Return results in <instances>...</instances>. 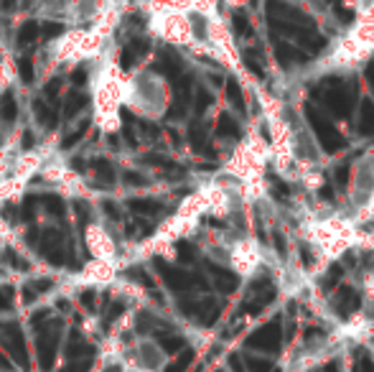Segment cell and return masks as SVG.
I'll list each match as a JSON object with an SVG mask.
<instances>
[{
	"mask_svg": "<svg viewBox=\"0 0 374 372\" xmlns=\"http://www.w3.org/2000/svg\"><path fill=\"white\" fill-rule=\"evenodd\" d=\"M127 207H130L135 215H153L155 209H158V204H155L153 199H130Z\"/></svg>",
	"mask_w": 374,
	"mask_h": 372,
	"instance_id": "14",
	"label": "cell"
},
{
	"mask_svg": "<svg viewBox=\"0 0 374 372\" xmlns=\"http://www.w3.org/2000/svg\"><path fill=\"white\" fill-rule=\"evenodd\" d=\"M46 319H49V309H41V311H36L33 316H31V327H41V324H46Z\"/></svg>",
	"mask_w": 374,
	"mask_h": 372,
	"instance_id": "31",
	"label": "cell"
},
{
	"mask_svg": "<svg viewBox=\"0 0 374 372\" xmlns=\"http://www.w3.org/2000/svg\"><path fill=\"white\" fill-rule=\"evenodd\" d=\"M56 306H59L61 311H69V301H66V298H59V301H56Z\"/></svg>",
	"mask_w": 374,
	"mask_h": 372,
	"instance_id": "38",
	"label": "cell"
},
{
	"mask_svg": "<svg viewBox=\"0 0 374 372\" xmlns=\"http://www.w3.org/2000/svg\"><path fill=\"white\" fill-rule=\"evenodd\" d=\"M61 372H64V370H61Z\"/></svg>",
	"mask_w": 374,
	"mask_h": 372,
	"instance_id": "41",
	"label": "cell"
},
{
	"mask_svg": "<svg viewBox=\"0 0 374 372\" xmlns=\"http://www.w3.org/2000/svg\"><path fill=\"white\" fill-rule=\"evenodd\" d=\"M18 77L23 79V84L33 82V64H31L29 56H21V59H18Z\"/></svg>",
	"mask_w": 374,
	"mask_h": 372,
	"instance_id": "15",
	"label": "cell"
},
{
	"mask_svg": "<svg viewBox=\"0 0 374 372\" xmlns=\"http://www.w3.org/2000/svg\"><path fill=\"white\" fill-rule=\"evenodd\" d=\"M102 212H104L107 217H110V219H120V217H123V215H120L118 204H115V201H110V199L102 201Z\"/></svg>",
	"mask_w": 374,
	"mask_h": 372,
	"instance_id": "27",
	"label": "cell"
},
{
	"mask_svg": "<svg viewBox=\"0 0 374 372\" xmlns=\"http://www.w3.org/2000/svg\"><path fill=\"white\" fill-rule=\"evenodd\" d=\"M36 38H38V23L36 21H26L21 29H18V36H15V41H18V46H31Z\"/></svg>",
	"mask_w": 374,
	"mask_h": 372,
	"instance_id": "11",
	"label": "cell"
},
{
	"mask_svg": "<svg viewBox=\"0 0 374 372\" xmlns=\"http://www.w3.org/2000/svg\"><path fill=\"white\" fill-rule=\"evenodd\" d=\"M81 306L87 309V311H95V290L87 288V290H81V296H79Z\"/></svg>",
	"mask_w": 374,
	"mask_h": 372,
	"instance_id": "26",
	"label": "cell"
},
{
	"mask_svg": "<svg viewBox=\"0 0 374 372\" xmlns=\"http://www.w3.org/2000/svg\"><path fill=\"white\" fill-rule=\"evenodd\" d=\"M64 355H66V359H81L84 355L92 357L95 350H92V344L84 342V336H81L77 329H72V332H69V339H66Z\"/></svg>",
	"mask_w": 374,
	"mask_h": 372,
	"instance_id": "6",
	"label": "cell"
},
{
	"mask_svg": "<svg viewBox=\"0 0 374 372\" xmlns=\"http://www.w3.org/2000/svg\"><path fill=\"white\" fill-rule=\"evenodd\" d=\"M10 301H13V288H10V286H3V290H0V311H8V309H10Z\"/></svg>",
	"mask_w": 374,
	"mask_h": 372,
	"instance_id": "24",
	"label": "cell"
},
{
	"mask_svg": "<svg viewBox=\"0 0 374 372\" xmlns=\"http://www.w3.org/2000/svg\"><path fill=\"white\" fill-rule=\"evenodd\" d=\"M87 104H89V95H84V92H72V95H66V100H64V118H74V115L84 110Z\"/></svg>",
	"mask_w": 374,
	"mask_h": 372,
	"instance_id": "8",
	"label": "cell"
},
{
	"mask_svg": "<svg viewBox=\"0 0 374 372\" xmlns=\"http://www.w3.org/2000/svg\"><path fill=\"white\" fill-rule=\"evenodd\" d=\"M18 118V104H15L13 92H6L3 100H0V120L3 123H13Z\"/></svg>",
	"mask_w": 374,
	"mask_h": 372,
	"instance_id": "10",
	"label": "cell"
},
{
	"mask_svg": "<svg viewBox=\"0 0 374 372\" xmlns=\"http://www.w3.org/2000/svg\"><path fill=\"white\" fill-rule=\"evenodd\" d=\"M21 143H23V148H33V133H31V130H26Z\"/></svg>",
	"mask_w": 374,
	"mask_h": 372,
	"instance_id": "36",
	"label": "cell"
},
{
	"mask_svg": "<svg viewBox=\"0 0 374 372\" xmlns=\"http://www.w3.org/2000/svg\"><path fill=\"white\" fill-rule=\"evenodd\" d=\"M346 3L357 8L359 13H361V10H369V8H374V0H346Z\"/></svg>",
	"mask_w": 374,
	"mask_h": 372,
	"instance_id": "33",
	"label": "cell"
},
{
	"mask_svg": "<svg viewBox=\"0 0 374 372\" xmlns=\"http://www.w3.org/2000/svg\"><path fill=\"white\" fill-rule=\"evenodd\" d=\"M374 54V8L361 10L359 18L336 38L326 56L318 61V72L352 69Z\"/></svg>",
	"mask_w": 374,
	"mask_h": 372,
	"instance_id": "1",
	"label": "cell"
},
{
	"mask_svg": "<svg viewBox=\"0 0 374 372\" xmlns=\"http://www.w3.org/2000/svg\"><path fill=\"white\" fill-rule=\"evenodd\" d=\"M33 301H36V290L31 288V286H26L23 288V304H33Z\"/></svg>",
	"mask_w": 374,
	"mask_h": 372,
	"instance_id": "34",
	"label": "cell"
},
{
	"mask_svg": "<svg viewBox=\"0 0 374 372\" xmlns=\"http://www.w3.org/2000/svg\"><path fill=\"white\" fill-rule=\"evenodd\" d=\"M38 201H41L46 212H49L52 217H56V219L66 217V204H64V199H61V196H56V194H44Z\"/></svg>",
	"mask_w": 374,
	"mask_h": 372,
	"instance_id": "9",
	"label": "cell"
},
{
	"mask_svg": "<svg viewBox=\"0 0 374 372\" xmlns=\"http://www.w3.org/2000/svg\"><path fill=\"white\" fill-rule=\"evenodd\" d=\"M59 87H61V79H59V77H54L52 82L46 84L44 95H46V97H56V95H59Z\"/></svg>",
	"mask_w": 374,
	"mask_h": 372,
	"instance_id": "32",
	"label": "cell"
},
{
	"mask_svg": "<svg viewBox=\"0 0 374 372\" xmlns=\"http://www.w3.org/2000/svg\"><path fill=\"white\" fill-rule=\"evenodd\" d=\"M33 112H36V120L41 125H46V127L56 125V112H54L52 104H46L44 97H36V100H33Z\"/></svg>",
	"mask_w": 374,
	"mask_h": 372,
	"instance_id": "7",
	"label": "cell"
},
{
	"mask_svg": "<svg viewBox=\"0 0 374 372\" xmlns=\"http://www.w3.org/2000/svg\"><path fill=\"white\" fill-rule=\"evenodd\" d=\"M235 270L237 273H242V276H249V273H255L260 268V245L255 242H242V245H235Z\"/></svg>",
	"mask_w": 374,
	"mask_h": 372,
	"instance_id": "5",
	"label": "cell"
},
{
	"mask_svg": "<svg viewBox=\"0 0 374 372\" xmlns=\"http://www.w3.org/2000/svg\"><path fill=\"white\" fill-rule=\"evenodd\" d=\"M359 219H374V189L367 196V201L361 204L359 212H357V219H354V222H359Z\"/></svg>",
	"mask_w": 374,
	"mask_h": 372,
	"instance_id": "17",
	"label": "cell"
},
{
	"mask_svg": "<svg viewBox=\"0 0 374 372\" xmlns=\"http://www.w3.org/2000/svg\"><path fill=\"white\" fill-rule=\"evenodd\" d=\"M303 235L311 245L318 250L321 265L336 261L338 255H344L349 247L359 242V227L354 219L346 217H321V219H311L303 227Z\"/></svg>",
	"mask_w": 374,
	"mask_h": 372,
	"instance_id": "2",
	"label": "cell"
},
{
	"mask_svg": "<svg viewBox=\"0 0 374 372\" xmlns=\"http://www.w3.org/2000/svg\"><path fill=\"white\" fill-rule=\"evenodd\" d=\"M72 166L74 171H87V161L84 158H72Z\"/></svg>",
	"mask_w": 374,
	"mask_h": 372,
	"instance_id": "35",
	"label": "cell"
},
{
	"mask_svg": "<svg viewBox=\"0 0 374 372\" xmlns=\"http://www.w3.org/2000/svg\"><path fill=\"white\" fill-rule=\"evenodd\" d=\"M87 79H89V72L84 67H77L72 72V84L77 87V90H79V87H84V84H87Z\"/></svg>",
	"mask_w": 374,
	"mask_h": 372,
	"instance_id": "21",
	"label": "cell"
},
{
	"mask_svg": "<svg viewBox=\"0 0 374 372\" xmlns=\"http://www.w3.org/2000/svg\"><path fill=\"white\" fill-rule=\"evenodd\" d=\"M87 127H89V123H87V120H84V123H81V127H79V130H77V133L66 135L64 141H61V148H74V146H77V143H79L81 138H84V133H87Z\"/></svg>",
	"mask_w": 374,
	"mask_h": 372,
	"instance_id": "16",
	"label": "cell"
},
{
	"mask_svg": "<svg viewBox=\"0 0 374 372\" xmlns=\"http://www.w3.org/2000/svg\"><path fill=\"white\" fill-rule=\"evenodd\" d=\"M110 372H118V370H115V367H112V370H110Z\"/></svg>",
	"mask_w": 374,
	"mask_h": 372,
	"instance_id": "40",
	"label": "cell"
},
{
	"mask_svg": "<svg viewBox=\"0 0 374 372\" xmlns=\"http://www.w3.org/2000/svg\"><path fill=\"white\" fill-rule=\"evenodd\" d=\"M52 286H54L52 278H41V281L31 283V288L36 290V293H46V290H52Z\"/></svg>",
	"mask_w": 374,
	"mask_h": 372,
	"instance_id": "30",
	"label": "cell"
},
{
	"mask_svg": "<svg viewBox=\"0 0 374 372\" xmlns=\"http://www.w3.org/2000/svg\"><path fill=\"white\" fill-rule=\"evenodd\" d=\"M61 33H64V23L44 21V26H38V36H44V41H52V38L61 36Z\"/></svg>",
	"mask_w": 374,
	"mask_h": 372,
	"instance_id": "13",
	"label": "cell"
},
{
	"mask_svg": "<svg viewBox=\"0 0 374 372\" xmlns=\"http://www.w3.org/2000/svg\"><path fill=\"white\" fill-rule=\"evenodd\" d=\"M33 204H36V196H29V199L23 201V207H21V219H23V222H33V217H36V209H33Z\"/></svg>",
	"mask_w": 374,
	"mask_h": 372,
	"instance_id": "19",
	"label": "cell"
},
{
	"mask_svg": "<svg viewBox=\"0 0 374 372\" xmlns=\"http://www.w3.org/2000/svg\"><path fill=\"white\" fill-rule=\"evenodd\" d=\"M0 215L6 217V219H13V207H6L3 212H0Z\"/></svg>",
	"mask_w": 374,
	"mask_h": 372,
	"instance_id": "39",
	"label": "cell"
},
{
	"mask_svg": "<svg viewBox=\"0 0 374 372\" xmlns=\"http://www.w3.org/2000/svg\"><path fill=\"white\" fill-rule=\"evenodd\" d=\"M123 313H125V301H115V304L110 306L107 316H104V324H112V321L118 319V316H123Z\"/></svg>",
	"mask_w": 374,
	"mask_h": 372,
	"instance_id": "22",
	"label": "cell"
},
{
	"mask_svg": "<svg viewBox=\"0 0 374 372\" xmlns=\"http://www.w3.org/2000/svg\"><path fill=\"white\" fill-rule=\"evenodd\" d=\"M361 290H364V298H367V301H374V270L364 273V278H361Z\"/></svg>",
	"mask_w": 374,
	"mask_h": 372,
	"instance_id": "20",
	"label": "cell"
},
{
	"mask_svg": "<svg viewBox=\"0 0 374 372\" xmlns=\"http://www.w3.org/2000/svg\"><path fill=\"white\" fill-rule=\"evenodd\" d=\"M123 181H125V184H130V186H146L148 184L146 176H140V173H135V171H125Z\"/></svg>",
	"mask_w": 374,
	"mask_h": 372,
	"instance_id": "25",
	"label": "cell"
},
{
	"mask_svg": "<svg viewBox=\"0 0 374 372\" xmlns=\"http://www.w3.org/2000/svg\"><path fill=\"white\" fill-rule=\"evenodd\" d=\"M89 370H92V357L69 359V365L64 367V372H89Z\"/></svg>",
	"mask_w": 374,
	"mask_h": 372,
	"instance_id": "18",
	"label": "cell"
},
{
	"mask_svg": "<svg viewBox=\"0 0 374 372\" xmlns=\"http://www.w3.org/2000/svg\"><path fill=\"white\" fill-rule=\"evenodd\" d=\"M132 61H135V54H132L130 49L125 46L123 54H120V67H123V69H132Z\"/></svg>",
	"mask_w": 374,
	"mask_h": 372,
	"instance_id": "28",
	"label": "cell"
},
{
	"mask_svg": "<svg viewBox=\"0 0 374 372\" xmlns=\"http://www.w3.org/2000/svg\"><path fill=\"white\" fill-rule=\"evenodd\" d=\"M0 339H3V347L10 352V357L29 370V352H26V339H23V332L18 329V324H0Z\"/></svg>",
	"mask_w": 374,
	"mask_h": 372,
	"instance_id": "4",
	"label": "cell"
},
{
	"mask_svg": "<svg viewBox=\"0 0 374 372\" xmlns=\"http://www.w3.org/2000/svg\"><path fill=\"white\" fill-rule=\"evenodd\" d=\"M95 173H97V179L104 181L107 186L115 184V169H112L110 161H104V158H97V161H95Z\"/></svg>",
	"mask_w": 374,
	"mask_h": 372,
	"instance_id": "12",
	"label": "cell"
},
{
	"mask_svg": "<svg viewBox=\"0 0 374 372\" xmlns=\"http://www.w3.org/2000/svg\"><path fill=\"white\" fill-rule=\"evenodd\" d=\"M0 367H3V370H10V359H8L3 352H0Z\"/></svg>",
	"mask_w": 374,
	"mask_h": 372,
	"instance_id": "37",
	"label": "cell"
},
{
	"mask_svg": "<svg viewBox=\"0 0 374 372\" xmlns=\"http://www.w3.org/2000/svg\"><path fill=\"white\" fill-rule=\"evenodd\" d=\"M6 261L10 263V265H15V270H29V261H23V258H18V255L13 253V250H8L6 253Z\"/></svg>",
	"mask_w": 374,
	"mask_h": 372,
	"instance_id": "23",
	"label": "cell"
},
{
	"mask_svg": "<svg viewBox=\"0 0 374 372\" xmlns=\"http://www.w3.org/2000/svg\"><path fill=\"white\" fill-rule=\"evenodd\" d=\"M74 209H77V217H79L81 222H84V219H89V204H87V201L77 199V201H74Z\"/></svg>",
	"mask_w": 374,
	"mask_h": 372,
	"instance_id": "29",
	"label": "cell"
},
{
	"mask_svg": "<svg viewBox=\"0 0 374 372\" xmlns=\"http://www.w3.org/2000/svg\"><path fill=\"white\" fill-rule=\"evenodd\" d=\"M59 334H61V324H59V321H52V324H49L44 332H38L36 347H38V365H41V370H52L54 362H56Z\"/></svg>",
	"mask_w": 374,
	"mask_h": 372,
	"instance_id": "3",
	"label": "cell"
}]
</instances>
